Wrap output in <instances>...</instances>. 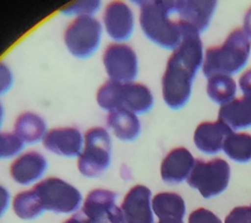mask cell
<instances>
[{
  "label": "cell",
  "instance_id": "cb8c5ba5",
  "mask_svg": "<svg viewBox=\"0 0 251 223\" xmlns=\"http://www.w3.org/2000/svg\"><path fill=\"white\" fill-rule=\"evenodd\" d=\"M13 209L22 219H33L43 212L32 190L18 194L13 200Z\"/></svg>",
  "mask_w": 251,
  "mask_h": 223
},
{
  "label": "cell",
  "instance_id": "603a6c76",
  "mask_svg": "<svg viewBox=\"0 0 251 223\" xmlns=\"http://www.w3.org/2000/svg\"><path fill=\"white\" fill-rule=\"evenodd\" d=\"M225 153L232 160L246 163L251 160V135L246 133H232L223 144Z\"/></svg>",
  "mask_w": 251,
  "mask_h": 223
},
{
  "label": "cell",
  "instance_id": "30bf717a",
  "mask_svg": "<svg viewBox=\"0 0 251 223\" xmlns=\"http://www.w3.org/2000/svg\"><path fill=\"white\" fill-rule=\"evenodd\" d=\"M103 64L113 81L130 83L137 75L136 54L126 44H110L104 51Z\"/></svg>",
  "mask_w": 251,
  "mask_h": 223
},
{
  "label": "cell",
  "instance_id": "ac0fdd59",
  "mask_svg": "<svg viewBox=\"0 0 251 223\" xmlns=\"http://www.w3.org/2000/svg\"><path fill=\"white\" fill-rule=\"evenodd\" d=\"M219 119L232 130L251 127V96L244 95L223 104L219 110Z\"/></svg>",
  "mask_w": 251,
  "mask_h": 223
},
{
  "label": "cell",
  "instance_id": "d6986e66",
  "mask_svg": "<svg viewBox=\"0 0 251 223\" xmlns=\"http://www.w3.org/2000/svg\"><path fill=\"white\" fill-rule=\"evenodd\" d=\"M107 124L113 130L115 136L122 140H133L140 132V123L137 116L122 108L110 111Z\"/></svg>",
  "mask_w": 251,
  "mask_h": 223
},
{
  "label": "cell",
  "instance_id": "7402d4cb",
  "mask_svg": "<svg viewBox=\"0 0 251 223\" xmlns=\"http://www.w3.org/2000/svg\"><path fill=\"white\" fill-rule=\"evenodd\" d=\"M207 93L218 104L231 101L236 93V84L232 78L226 75H216L208 79Z\"/></svg>",
  "mask_w": 251,
  "mask_h": 223
},
{
  "label": "cell",
  "instance_id": "8992f818",
  "mask_svg": "<svg viewBox=\"0 0 251 223\" xmlns=\"http://www.w3.org/2000/svg\"><path fill=\"white\" fill-rule=\"evenodd\" d=\"M229 176L230 169L226 160L222 158L209 161L196 159L187 178V184L197 189L203 197L210 198L226 189Z\"/></svg>",
  "mask_w": 251,
  "mask_h": 223
},
{
  "label": "cell",
  "instance_id": "4316f807",
  "mask_svg": "<svg viewBox=\"0 0 251 223\" xmlns=\"http://www.w3.org/2000/svg\"><path fill=\"white\" fill-rule=\"evenodd\" d=\"M225 223H251V206H237L226 217Z\"/></svg>",
  "mask_w": 251,
  "mask_h": 223
},
{
  "label": "cell",
  "instance_id": "4dcf8cb0",
  "mask_svg": "<svg viewBox=\"0 0 251 223\" xmlns=\"http://www.w3.org/2000/svg\"><path fill=\"white\" fill-rule=\"evenodd\" d=\"M9 200H10V195L8 191L0 185V217L4 214V212L8 208Z\"/></svg>",
  "mask_w": 251,
  "mask_h": 223
},
{
  "label": "cell",
  "instance_id": "836d02e7",
  "mask_svg": "<svg viewBox=\"0 0 251 223\" xmlns=\"http://www.w3.org/2000/svg\"><path fill=\"white\" fill-rule=\"evenodd\" d=\"M64 223H80V221L78 220V218H77L75 215H74V216H72L70 219H68L67 221H65Z\"/></svg>",
  "mask_w": 251,
  "mask_h": 223
},
{
  "label": "cell",
  "instance_id": "52a82bcc",
  "mask_svg": "<svg viewBox=\"0 0 251 223\" xmlns=\"http://www.w3.org/2000/svg\"><path fill=\"white\" fill-rule=\"evenodd\" d=\"M105 98L110 111L122 108L134 114L148 112L154 102L150 89L144 84L118 81H111Z\"/></svg>",
  "mask_w": 251,
  "mask_h": 223
},
{
  "label": "cell",
  "instance_id": "d4e9b609",
  "mask_svg": "<svg viewBox=\"0 0 251 223\" xmlns=\"http://www.w3.org/2000/svg\"><path fill=\"white\" fill-rule=\"evenodd\" d=\"M24 142L16 134L0 133V158L16 155L22 150Z\"/></svg>",
  "mask_w": 251,
  "mask_h": 223
},
{
  "label": "cell",
  "instance_id": "5bb4252c",
  "mask_svg": "<svg viewBox=\"0 0 251 223\" xmlns=\"http://www.w3.org/2000/svg\"><path fill=\"white\" fill-rule=\"evenodd\" d=\"M43 144L46 149L58 155L74 157L80 153L82 136L75 128H56L45 134Z\"/></svg>",
  "mask_w": 251,
  "mask_h": 223
},
{
  "label": "cell",
  "instance_id": "7a4b0ae2",
  "mask_svg": "<svg viewBox=\"0 0 251 223\" xmlns=\"http://www.w3.org/2000/svg\"><path fill=\"white\" fill-rule=\"evenodd\" d=\"M139 23L144 34L166 49H176L182 38V28L176 16V1H137Z\"/></svg>",
  "mask_w": 251,
  "mask_h": 223
},
{
  "label": "cell",
  "instance_id": "9a60e30c",
  "mask_svg": "<svg viewBox=\"0 0 251 223\" xmlns=\"http://www.w3.org/2000/svg\"><path fill=\"white\" fill-rule=\"evenodd\" d=\"M232 133V129L220 119L213 123H201L194 132V143L200 151L215 154L223 148L225 139Z\"/></svg>",
  "mask_w": 251,
  "mask_h": 223
},
{
  "label": "cell",
  "instance_id": "6da1fadb",
  "mask_svg": "<svg viewBox=\"0 0 251 223\" xmlns=\"http://www.w3.org/2000/svg\"><path fill=\"white\" fill-rule=\"evenodd\" d=\"M202 60L203 48L199 33L184 25L181 41L169 58L162 79L163 98L170 108L179 109L187 103Z\"/></svg>",
  "mask_w": 251,
  "mask_h": 223
},
{
  "label": "cell",
  "instance_id": "ba28073f",
  "mask_svg": "<svg viewBox=\"0 0 251 223\" xmlns=\"http://www.w3.org/2000/svg\"><path fill=\"white\" fill-rule=\"evenodd\" d=\"M101 38L100 23L89 15L75 18L66 28L65 44L70 52L80 59L92 55L99 46Z\"/></svg>",
  "mask_w": 251,
  "mask_h": 223
},
{
  "label": "cell",
  "instance_id": "8fae6325",
  "mask_svg": "<svg viewBox=\"0 0 251 223\" xmlns=\"http://www.w3.org/2000/svg\"><path fill=\"white\" fill-rule=\"evenodd\" d=\"M151 192L142 185L131 188L121 205L122 223H154L150 205Z\"/></svg>",
  "mask_w": 251,
  "mask_h": 223
},
{
  "label": "cell",
  "instance_id": "1f68e13d",
  "mask_svg": "<svg viewBox=\"0 0 251 223\" xmlns=\"http://www.w3.org/2000/svg\"><path fill=\"white\" fill-rule=\"evenodd\" d=\"M243 31L246 33L248 38H251V8L247 11V13L244 17Z\"/></svg>",
  "mask_w": 251,
  "mask_h": 223
},
{
  "label": "cell",
  "instance_id": "44dd1931",
  "mask_svg": "<svg viewBox=\"0 0 251 223\" xmlns=\"http://www.w3.org/2000/svg\"><path fill=\"white\" fill-rule=\"evenodd\" d=\"M15 134L23 142L34 143L45 136L44 120L31 112L23 113L15 122Z\"/></svg>",
  "mask_w": 251,
  "mask_h": 223
},
{
  "label": "cell",
  "instance_id": "3957f363",
  "mask_svg": "<svg viewBox=\"0 0 251 223\" xmlns=\"http://www.w3.org/2000/svg\"><path fill=\"white\" fill-rule=\"evenodd\" d=\"M251 43L241 28L232 30L221 46L209 47L203 64L204 76L209 79L216 75L238 73L247 63Z\"/></svg>",
  "mask_w": 251,
  "mask_h": 223
},
{
  "label": "cell",
  "instance_id": "f1b7e54d",
  "mask_svg": "<svg viewBox=\"0 0 251 223\" xmlns=\"http://www.w3.org/2000/svg\"><path fill=\"white\" fill-rule=\"evenodd\" d=\"M13 84V76L10 69L3 63H0V95L5 93Z\"/></svg>",
  "mask_w": 251,
  "mask_h": 223
},
{
  "label": "cell",
  "instance_id": "5b68a950",
  "mask_svg": "<svg viewBox=\"0 0 251 223\" xmlns=\"http://www.w3.org/2000/svg\"><path fill=\"white\" fill-rule=\"evenodd\" d=\"M111 162V139L101 127L91 128L84 136V148L78 155L77 167L85 177L101 175Z\"/></svg>",
  "mask_w": 251,
  "mask_h": 223
},
{
  "label": "cell",
  "instance_id": "9c48e42d",
  "mask_svg": "<svg viewBox=\"0 0 251 223\" xmlns=\"http://www.w3.org/2000/svg\"><path fill=\"white\" fill-rule=\"evenodd\" d=\"M115 201V193L93 190L87 195L81 210L75 215L80 223H122V211Z\"/></svg>",
  "mask_w": 251,
  "mask_h": 223
},
{
  "label": "cell",
  "instance_id": "7c38bea8",
  "mask_svg": "<svg viewBox=\"0 0 251 223\" xmlns=\"http://www.w3.org/2000/svg\"><path fill=\"white\" fill-rule=\"evenodd\" d=\"M216 7L217 2L211 0L176 1L178 21L192 28L199 34L209 27Z\"/></svg>",
  "mask_w": 251,
  "mask_h": 223
},
{
  "label": "cell",
  "instance_id": "e575fe53",
  "mask_svg": "<svg viewBox=\"0 0 251 223\" xmlns=\"http://www.w3.org/2000/svg\"><path fill=\"white\" fill-rule=\"evenodd\" d=\"M2 120H3V108H2V105L0 104V125L2 123Z\"/></svg>",
  "mask_w": 251,
  "mask_h": 223
},
{
  "label": "cell",
  "instance_id": "277c9868",
  "mask_svg": "<svg viewBox=\"0 0 251 223\" xmlns=\"http://www.w3.org/2000/svg\"><path fill=\"white\" fill-rule=\"evenodd\" d=\"M31 190L42 211L70 213L76 210L81 202L80 193L74 186L59 178H47Z\"/></svg>",
  "mask_w": 251,
  "mask_h": 223
},
{
  "label": "cell",
  "instance_id": "83f0119b",
  "mask_svg": "<svg viewBox=\"0 0 251 223\" xmlns=\"http://www.w3.org/2000/svg\"><path fill=\"white\" fill-rule=\"evenodd\" d=\"M188 223H222V221L212 211L206 208H198L189 214Z\"/></svg>",
  "mask_w": 251,
  "mask_h": 223
},
{
  "label": "cell",
  "instance_id": "ffe728a7",
  "mask_svg": "<svg viewBox=\"0 0 251 223\" xmlns=\"http://www.w3.org/2000/svg\"><path fill=\"white\" fill-rule=\"evenodd\" d=\"M154 213L160 219L182 220L185 214V203L183 198L175 193H160L152 199Z\"/></svg>",
  "mask_w": 251,
  "mask_h": 223
},
{
  "label": "cell",
  "instance_id": "2e32d148",
  "mask_svg": "<svg viewBox=\"0 0 251 223\" xmlns=\"http://www.w3.org/2000/svg\"><path fill=\"white\" fill-rule=\"evenodd\" d=\"M195 159L184 147L171 150L161 164L162 180L168 184H178L188 178Z\"/></svg>",
  "mask_w": 251,
  "mask_h": 223
},
{
  "label": "cell",
  "instance_id": "f546056e",
  "mask_svg": "<svg viewBox=\"0 0 251 223\" xmlns=\"http://www.w3.org/2000/svg\"><path fill=\"white\" fill-rule=\"evenodd\" d=\"M239 87L244 95L251 96V69L247 70L239 79Z\"/></svg>",
  "mask_w": 251,
  "mask_h": 223
},
{
  "label": "cell",
  "instance_id": "484cf974",
  "mask_svg": "<svg viewBox=\"0 0 251 223\" xmlns=\"http://www.w3.org/2000/svg\"><path fill=\"white\" fill-rule=\"evenodd\" d=\"M99 4L100 3L98 1H79L64 8L62 12L68 15L70 14H76L79 16L89 15L94 13L99 8Z\"/></svg>",
  "mask_w": 251,
  "mask_h": 223
},
{
  "label": "cell",
  "instance_id": "e0dca14e",
  "mask_svg": "<svg viewBox=\"0 0 251 223\" xmlns=\"http://www.w3.org/2000/svg\"><path fill=\"white\" fill-rule=\"evenodd\" d=\"M46 168L47 162L43 155L36 151H28L12 163L10 173L17 183L28 185L39 179Z\"/></svg>",
  "mask_w": 251,
  "mask_h": 223
},
{
  "label": "cell",
  "instance_id": "4fadbf2b",
  "mask_svg": "<svg viewBox=\"0 0 251 223\" xmlns=\"http://www.w3.org/2000/svg\"><path fill=\"white\" fill-rule=\"evenodd\" d=\"M103 21L108 34L116 40L127 39L133 30V15L130 8L121 1L107 5Z\"/></svg>",
  "mask_w": 251,
  "mask_h": 223
},
{
  "label": "cell",
  "instance_id": "d6a6232c",
  "mask_svg": "<svg viewBox=\"0 0 251 223\" xmlns=\"http://www.w3.org/2000/svg\"><path fill=\"white\" fill-rule=\"evenodd\" d=\"M158 223H183V222L182 220H178V219L167 218V219H160Z\"/></svg>",
  "mask_w": 251,
  "mask_h": 223
}]
</instances>
